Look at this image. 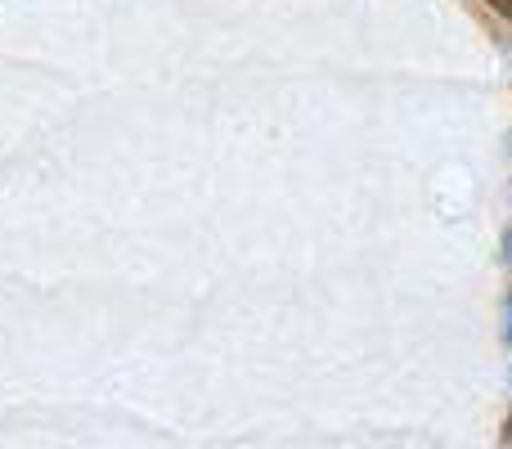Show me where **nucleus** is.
I'll list each match as a JSON object with an SVG mask.
<instances>
[{"mask_svg": "<svg viewBox=\"0 0 512 449\" xmlns=\"http://www.w3.org/2000/svg\"><path fill=\"white\" fill-rule=\"evenodd\" d=\"M495 5V14H504V18H512V0H490Z\"/></svg>", "mask_w": 512, "mask_h": 449, "instance_id": "f257e3e1", "label": "nucleus"}, {"mask_svg": "<svg viewBox=\"0 0 512 449\" xmlns=\"http://www.w3.org/2000/svg\"><path fill=\"white\" fill-rule=\"evenodd\" d=\"M504 252H508V261H512V229H508V238H504Z\"/></svg>", "mask_w": 512, "mask_h": 449, "instance_id": "f03ea898", "label": "nucleus"}, {"mask_svg": "<svg viewBox=\"0 0 512 449\" xmlns=\"http://www.w3.org/2000/svg\"><path fill=\"white\" fill-rule=\"evenodd\" d=\"M508 342H512V301H508Z\"/></svg>", "mask_w": 512, "mask_h": 449, "instance_id": "7ed1b4c3", "label": "nucleus"}, {"mask_svg": "<svg viewBox=\"0 0 512 449\" xmlns=\"http://www.w3.org/2000/svg\"><path fill=\"white\" fill-rule=\"evenodd\" d=\"M504 436H508V441H512V418H508V427H504Z\"/></svg>", "mask_w": 512, "mask_h": 449, "instance_id": "20e7f679", "label": "nucleus"}]
</instances>
